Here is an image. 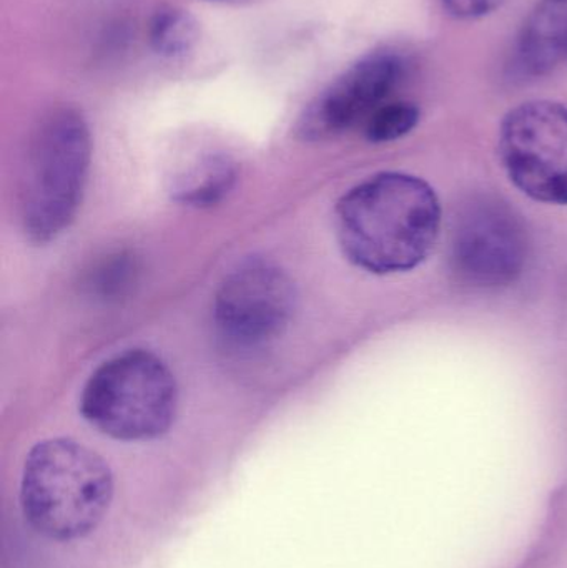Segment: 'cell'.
I'll return each instance as SVG.
<instances>
[{
	"label": "cell",
	"instance_id": "5",
	"mask_svg": "<svg viewBox=\"0 0 567 568\" xmlns=\"http://www.w3.org/2000/svg\"><path fill=\"white\" fill-rule=\"evenodd\" d=\"M499 156L512 182L536 202L567 205V105L531 100L509 110Z\"/></svg>",
	"mask_w": 567,
	"mask_h": 568
},
{
	"label": "cell",
	"instance_id": "13",
	"mask_svg": "<svg viewBox=\"0 0 567 568\" xmlns=\"http://www.w3.org/2000/svg\"><path fill=\"white\" fill-rule=\"evenodd\" d=\"M503 0H442L443 9L458 20H475L495 12Z\"/></svg>",
	"mask_w": 567,
	"mask_h": 568
},
{
	"label": "cell",
	"instance_id": "9",
	"mask_svg": "<svg viewBox=\"0 0 567 568\" xmlns=\"http://www.w3.org/2000/svg\"><path fill=\"white\" fill-rule=\"evenodd\" d=\"M567 60V0H538L519 32L513 67L525 79L546 75Z\"/></svg>",
	"mask_w": 567,
	"mask_h": 568
},
{
	"label": "cell",
	"instance_id": "4",
	"mask_svg": "<svg viewBox=\"0 0 567 568\" xmlns=\"http://www.w3.org/2000/svg\"><path fill=\"white\" fill-rule=\"evenodd\" d=\"M176 384L166 364L143 349L103 363L83 387L80 410L95 429L119 440H149L172 426Z\"/></svg>",
	"mask_w": 567,
	"mask_h": 568
},
{
	"label": "cell",
	"instance_id": "7",
	"mask_svg": "<svg viewBox=\"0 0 567 568\" xmlns=\"http://www.w3.org/2000/svg\"><path fill=\"white\" fill-rule=\"evenodd\" d=\"M295 304V284L280 266L250 260L233 270L220 286L215 321L233 343L256 346L286 329Z\"/></svg>",
	"mask_w": 567,
	"mask_h": 568
},
{
	"label": "cell",
	"instance_id": "3",
	"mask_svg": "<svg viewBox=\"0 0 567 568\" xmlns=\"http://www.w3.org/2000/svg\"><path fill=\"white\" fill-rule=\"evenodd\" d=\"M92 140L70 106L47 113L30 140L20 190V216L32 242L57 239L72 223L89 173Z\"/></svg>",
	"mask_w": 567,
	"mask_h": 568
},
{
	"label": "cell",
	"instance_id": "11",
	"mask_svg": "<svg viewBox=\"0 0 567 568\" xmlns=\"http://www.w3.org/2000/svg\"><path fill=\"white\" fill-rule=\"evenodd\" d=\"M199 40V23L185 10H159L150 22V43L165 59L185 57Z\"/></svg>",
	"mask_w": 567,
	"mask_h": 568
},
{
	"label": "cell",
	"instance_id": "12",
	"mask_svg": "<svg viewBox=\"0 0 567 568\" xmlns=\"http://www.w3.org/2000/svg\"><path fill=\"white\" fill-rule=\"evenodd\" d=\"M419 122L418 106L409 102H386L365 122L369 142L386 143L408 135Z\"/></svg>",
	"mask_w": 567,
	"mask_h": 568
},
{
	"label": "cell",
	"instance_id": "6",
	"mask_svg": "<svg viewBox=\"0 0 567 568\" xmlns=\"http://www.w3.org/2000/svg\"><path fill=\"white\" fill-rule=\"evenodd\" d=\"M528 258V239L519 216L498 200L466 206L453 230L452 263L459 278L479 287L515 282Z\"/></svg>",
	"mask_w": 567,
	"mask_h": 568
},
{
	"label": "cell",
	"instance_id": "1",
	"mask_svg": "<svg viewBox=\"0 0 567 568\" xmlns=\"http://www.w3.org/2000/svg\"><path fill=\"white\" fill-rule=\"evenodd\" d=\"M442 226L435 190L418 176L386 172L350 190L336 206L346 258L375 275L409 272L428 258Z\"/></svg>",
	"mask_w": 567,
	"mask_h": 568
},
{
	"label": "cell",
	"instance_id": "2",
	"mask_svg": "<svg viewBox=\"0 0 567 568\" xmlns=\"http://www.w3.org/2000/svg\"><path fill=\"white\" fill-rule=\"evenodd\" d=\"M113 479L105 460L72 439H49L30 450L23 467L27 523L49 539L89 536L109 509Z\"/></svg>",
	"mask_w": 567,
	"mask_h": 568
},
{
	"label": "cell",
	"instance_id": "8",
	"mask_svg": "<svg viewBox=\"0 0 567 568\" xmlns=\"http://www.w3.org/2000/svg\"><path fill=\"white\" fill-rule=\"evenodd\" d=\"M405 73V57L396 50L366 53L306 106L298 135L308 142L326 140L366 122L388 102Z\"/></svg>",
	"mask_w": 567,
	"mask_h": 568
},
{
	"label": "cell",
	"instance_id": "10",
	"mask_svg": "<svg viewBox=\"0 0 567 568\" xmlns=\"http://www.w3.org/2000/svg\"><path fill=\"white\" fill-rule=\"evenodd\" d=\"M235 180V163L229 156H205L179 179L175 186L176 202L196 209L215 205L232 190Z\"/></svg>",
	"mask_w": 567,
	"mask_h": 568
}]
</instances>
